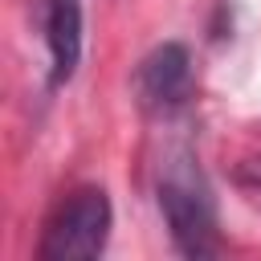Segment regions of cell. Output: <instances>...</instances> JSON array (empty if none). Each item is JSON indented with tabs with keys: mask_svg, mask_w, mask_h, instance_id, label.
<instances>
[{
	"mask_svg": "<svg viewBox=\"0 0 261 261\" xmlns=\"http://www.w3.org/2000/svg\"><path fill=\"white\" fill-rule=\"evenodd\" d=\"M155 200H159V212H163V224H167V237H171L175 253H184V257L224 253L216 192H212L200 159L188 147H171L159 159Z\"/></svg>",
	"mask_w": 261,
	"mask_h": 261,
	"instance_id": "6da1fadb",
	"label": "cell"
},
{
	"mask_svg": "<svg viewBox=\"0 0 261 261\" xmlns=\"http://www.w3.org/2000/svg\"><path fill=\"white\" fill-rule=\"evenodd\" d=\"M110 228H114V208H110L106 188L102 184H77L45 216L37 257L41 261H69V257L90 261V257H102L106 245H110Z\"/></svg>",
	"mask_w": 261,
	"mask_h": 261,
	"instance_id": "7a4b0ae2",
	"label": "cell"
},
{
	"mask_svg": "<svg viewBox=\"0 0 261 261\" xmlns=\"http://www.w3.org/2000/svg\"><path fill=\"white\" fill-rule=\"evenodd\" d=\"M130 90H135V102L155 114V118H171L179 114L192 94H196V65H192V49L179 45V41H163L155 45L139 65H135V77H130Z\"/></svg>",
	"mask_w": 261,
	"mask_h": 261,
	"instance_id": "3957f363",
	"label": "cell"
},
{
	"mask_svg": "<svg viewBox=\"0 0 261 261\" xmlns=\"http://www.w3.org/2000/svg\"><path fill=\"white\" fill-rule=\"evenodd\" d=\"M37 24L49 57V90H61L82 65V0H37Z\"/></svg>",
	"mask_w": 261,
	"mask_h": 261,
	"instance_id": "277c9868",
	"label": "cell"
},
{
	"mask_svg": "<svg viewBox=\"0 0 261 261\" xmlns=\"http://www.w3.org/2000/svg\"><path fill=\"white\" fill-rule=\"evenodd\" d=\"M241 184H245L249 192H257V200H261V159L253 163V184H249V179H241Z\"/></svg>",
	"mask_w": 261,
	"mask_h": 261,
	"instance_id": "5b68a950",
	"label": "cell"
}]
</instances>
